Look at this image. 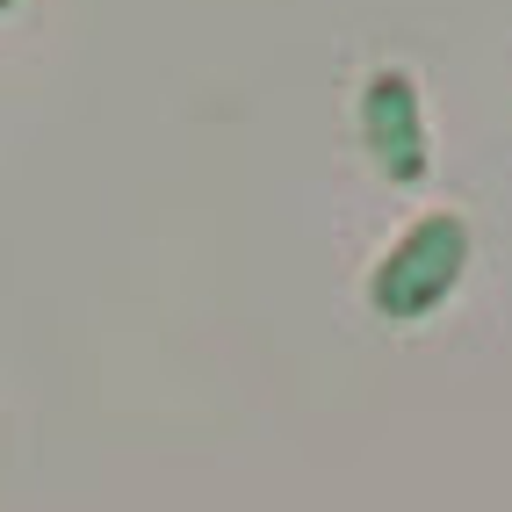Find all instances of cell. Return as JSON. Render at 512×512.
Masks as SVG:
<instances>
[{"label": "cell", "instance_id": "cell-2", "mask_svg": "<svg viewBox=\"0 0 512 512\" xmlns=\"http://www.w3.org/2000/svg\"><path fill=\"white\" fill-rule=\"evenodd\" d=\"M361 145L375 159V174L390 188H419L433 174V145H426V101L419 80L404 65H383L361 87Z\"/></svg>", "mask_w": 512, "mask_h": 512}, {"label": "cell", "instance_id": "cell-3", "mask_svg": "<svg viewBox=\"0 0 512 512\" xmlns=\"http://www.w3.org/2000/svg\"><path fill=\"white\" fill-rule=\"evenodd\" d=\"M8 8H15V0H0V15H8Z\"/></svg>", "mask_w": 512, "mask_h": 512}, {"label": "cell", "instance_id": "cell-1", "mask_svg": "<svg viewBox=\"0 0 512 512\" xmlns=\"http://www.w3.org/2000/svg\"><path fill=\"white\" fill-rule=\"evenodd\" d=\"M462 275H469V224L455 210H426L383 260H375L368 303H375V318L412 325V318H433L440 303L462 289Z\"/></svg>", "mask_w": 512, "mask_h": 512}]
</instances>
